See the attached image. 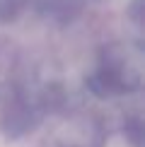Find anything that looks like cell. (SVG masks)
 Segmentation results:
<instances>
[{"label": "cell", "mask_w": 145, "mask_h": 147, "mask_svg": "<svg viewBox=\"0 0 145 147\" xmlns=\"http://www.w3.org/2000/svg\"><path fill=\"white\" fill-rule=\"evenodd\" d=\"M87 87L92 94L102 96V99L123 96L140 87V70L138 65L131 63L128 51L123 46L109 44L99 51L97 68L87 77Z\"/></svg>", "instance_id": "1"}, {"label": "cell", "mask_w": 145, "mask_h": 147, "mask_svg": "<svg viewBox=\"0 0 145 147\" xmlns=\"http://www.w3.org/2000/svg\"><path fill=\"white\" fill-rule=\"evenodd\" d=\"M36 123H39V109L27 99H15L3 113V128L12 138L29 133Z\"/></svg>", "instance_id": "2"}, {"label": "cell", "mask_w": 145, "mask_h": 147, "mask_svg": "<svg viewBox=\"0 0 145 147\" xmlns=\"http://www.w3.org/2000/svg\"><path fill=\"white\" fill-rule=\"evenodd\" d=\"M32 7L46 22H53L58 27H68L82 15L85 0H34Z\"/></svg>", "instance_id": "3"}, {"label": "cell", "mask_w": 145, "mask_h": 147, "mask_svg": "<svg viewBox=\"0 0 145 147\" xmlns=\"http://www.w3.org/2000/svg\"><path fill=\"white\" fill-rule=\"evenodd\" d=\"M34 0H0V24L15 22L24 10L32 7Z\"/></svg>", "instance_id": "4"}, {"label": "cell", "mask_w": 145, "mask_h": 147, "mask_svg": "<svg viewBox=\"0 0 145 147\" xmlns=\"http://www.w3.org/2000/svg\"><path fill=\"white\" fill-rule=\"evenodd\" d=\"M143 0H133L131 3V10H128V17L133 20V27L136 29H140V24H143V17H140V12H143Z\"/></svg>", "instance_id": "5"}]
</instances>
